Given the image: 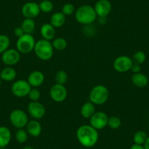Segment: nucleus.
<instances>
[{"mask_svg":"<svg viewBox=\"0 0 149 149\" xmlns=\"http://www.w3.org/2000/svg\"><path fill=\"white\" fill-rule=\"evenodd\" d=\"M76 137L81 146L85 148H91L98 142V130L90 124H84L80 126L77 130Z\"/></svg>","mask_w":149,"mask_h":149,"instance_id":"f257e3e1","label":"nucleus"},{"mask_svg":"<svg viewBox=\"0 0 149 149\" xmlns=\"http://www.w3.org/2000/svg\"><path fill=\"white\" fill-rule=\"evenodd\" d=\"M74 17L80 24L88 26L96 21L97 15L94 7L89 5H84L78 8L74 12Z\"/></svg>","mask_w":149,"mask_h":149,"instance_id":"f03ea898","label":"nucleus"},{"mask_svg":"<svg viewBox=\"0 0 149 149\" xmlns=\"http://www.w3.org/2000/svg\"><path fill=\"white\" fill-rule=\"evenodd\" d=\"M34 52L38 58L42 61H48L54 56V49L51 41L41 39L37 41L34 48Z\"/></svg>","mask_w":149,"mask_h":149,"instance_id":"7ed1b4c3","label":"nucleus"},{"mask_svg":"<svg viewBox=\"0 0 149 149\" xmlns=\"http://www.w3.org/2000/svg\"><path fill=\"white\" fill-rule=\"evenodd\" d=\"M110 97L109 90L104 85H96L89 93V101L95 105L104 104Z\"/></svg>","mask_w":149,"mask_h":149,"instance_id":"20e7f679","label":"nucleus"},{"mask_svg":"<svg viewBox=\"0 0 149 149\" xmlns=\"http://www.w3.org/2000/svg\"><path fill=\"white\" fill-rule=\"evenodd\" d=\"M36 41L31 34H24L18 38L16 41V49L21 54H27L32 52L35 46Z\"/></svg>","mask_w":149,"mask_h":149,"instance_id":"39448f33","label":"nucleus"},{"mask_svg":"<svg viewBox=\"0 0 149 149\" xmlns=\"http://www.w3.org/2000/svg\"><path fill=\"white\" fill-rule=\"evenodd\" d=\"M29 121V120L27 113L21 109L13 110L10 114V121L17 130L26 127Z\"/></svg>","mask_w":149,"mask_h":149,"instance_id":"423d86ee","label":"nucleus"},{"mask_svg":"<svg viewBox=\"0 0 149 149\" xmlns=\"http://www.w3.org/2000/svg\"><path fill=\"white\" fill-rule=\"evenodd\" d=\"M31 87L26 80L21 79L15 81L11 86L13 94L18 98H22L28 96Z\"/></svg>","mask_w":149,"mask_h":149,"instance_id":"0eeeda50","label":"nucleus"},{"mask_svg":"<svg viewBox=\"0 0 149 149\" xmlns=\"http://www.w3.org/2000/svg\"><path fill=\"white\" fill-rule=\"evenodd\" d=\"M133 64V61L132 58L127 56H119L117 57L113 63V69L116 72L120 73H124L130 71L132 66Z\"/></svg>","mask_w":149,"mask_h":149,"instance_id":"6e6552de","label":"nucleus"},{"mask_svg":"<svg viewBox=\"0 0 149 149\" xmlns=\"http://www.w3.org/2000/svg\"><path fill=\"white\" fill-rule=\"evenodd\" d=\"M27 110L31 118L36 120L42 118L46 113L45 107L39 101L30 102L27 106Z\"/></svg>","mask_w":149,"mask_h":149,"instance_id":"1a4fd4ad","label":"nucleus"},{"mask_svg":"<svg viewBox=\"0 0 149 149\" xmlns=\"http://www.w3.org/2000/svg\"><path fill=\"white\" fill-rule=\"evenodd\" d=\"M109 117L104 112H95L89 118L90 125L97 130H101L107 126Z\"/></svg>","mask_w":149,"mask_h":149,"instance_id":"9d476101","label":"nucleus"},{"mask_svg":"<svg viewBox=\"0 0 149 149\" xmlns=\"http://www.w3.org/2000/svg\"><path fill=\"white\" fill-rule=\"evenodd\" d=\"M21 60V53L15 48H8L2 54V61L6 66H13L18 64Z\"/></svg>","mask_w":149,"mask_h":149,"instance_id":"9b49d317","label":"nucleus"},{"mask_svg":"<svg viewBox=\"0 0 149 149\" xmlns=\"http://www.w3.org/2000/svg\"><path fill=\"white\" fill-rule=\"evenodd\" d=\"M49 94L53 101L56 102H61L67 98V90L64 85L56 84L51 86Z\"/></svg>","mask_w":149,"mask_h":149,"instance_id":"f8f14e48","label":"nucleus"},{"mask_svg":"<svg viewBox=\"0 0 149 149\" xmlns=\"http://www.w3.org/2000/svg\"><path fill=\"white\" fill-rule=\"evenodd\" d=\"M39 4L34 2H29L24 4L21 8V13L25 18H33L37 17L40 13Z\"/></svg>","mask_w":149,"mask_h":149,"instance_id":"ddd939ff","label":"nucleus"},{"mask_svg":"<svg viewBox=\"0 0 149 149\" xmlns=\"http://www.w3.org/2000/svg\"><path fill=\"white\" fill-rule=\"evenodd\" d=\"M96 14L100 18H106L112 11V5L109 0H98L94 7Z\"/></svg>","mask_w":149,"mask_h":149,"instance_id":"4468645a","label":"nucleus"},{"mask_svg":"<svg viewBox=\"0 0 149 149\" xmlns=\"http://www.w3.org/2000/svg\"><path fill=\"white\" fill-rule=\"evenodd\" d=\"M26 81L31 88H38L45 81V74L39 70H34L29 74Z\"/></svg>","mask_w":149,"mask_h":149,"instance_id":"2eb2a0df","label":"nucleus"},{"mask_svg":"<svg viewBox=\"0 0 149 149\" xmlns=\"http://www.w3.org/2000/svg\"><path fill=\"white\" fill-rule=\"evenodd\" d=\"M26 130L28 132L29 135L37 137L40 135L42 132V125L38 120L32 119L29 121L28 124L26 126Z\"/></svg>","mask_w":149,"mask_h":149,"instance_id":"dca6fc26","label":"nucleus"},{"mask_svg":"<svg viewBox=\"0 0 149 149\" xmlns=\"http://www.w3.org/2000/svg\"><path fill=\"white\" fill-rule=\"evenodd\" d=\"M40 34L42 39L51 41L55 38L56 28L51 24H44L40 28Z\"/></svg>","mask_w":149,"mask_h":149,"instance_id":"f3484780","label":"nucleus"},{"mask_svg":"<svg viewBox=\"0 0 149 149\" xmlns=\"http://www.w3.org/2000/svg\"><path fill=\"white\" fill-rule=\"evenodd\" d=\"M12 138V133L8 127H0V148H6L10 144Z\"/></svg>","mask_w":149,"mask_h":149,"instance_id":"a211bd4d","label":"nucleus"},{"mask_svg":"<svg viewBox=\"0 0 149 149\" xmlns=\"http://www.w3.org/2000/svg\"><path fill=\"white\" fill-rule=\"evenodd\" d=\"M17 75L16 70L13 67L7 66L0 72V78L5 82H11L15 79Z\"/></svg>","mask_w":149,"mask_h":149,"instance_id":"6ab92c4d","label":"nucleus"},{"mask_svg":"<svg viewBox=\"0 0 149 149\" xmlns=\"http://www.w3.org/2000/svg\"><path fill=\"white\" fill-rule=\"evenodd\" d=\"M132 84L137 88H145L148 84V78L142 72L133 74L131 78Z\"/></svg>","mask_w":149,"mask_h":149,"instance_id":"aec40b11","label":"nucleus"},{"mask_svg":"<svg viewBox=\"0 0 149 149\" xmlns=\"http://www.w3.org/2000/svg\"><path fill=\"white\" fill-rule=\"evenodd\" d=\"M80 112H81V116L84 118H90L96 112L95 104H93L90 101L86 102L81 106Z\"/></svg>","mask_w":149,"mask_h":149,"instance_id":"412c9836","label":"nucleus"},{"mask_svg":"<svg viewBox=\"0 0 149 149\" xmlns=\"http://www.w3.org/2000/svg\"><path fill=\"white\" fill-rule=\"evenodd\" d=\"M66 21V16L61 12H56L51 15L50 18V24L55 28H60Z\"/></svg>","mask_w":149,"mask_h":149,"instance_id":"4be33fe9","label":"nucleus"},{"mask_svg":"<svg viewBox=\"0 0 149 149\" xmlns=\"http://www.w3.org/2000/svg\"><path fill=\"white\" fill-rule=\"evenodd\" d=\"M35 21L33 18H25L21 23V28L25 34H31L35 29Z\"/></svg>","mask_w":149,"mask_h":149,"instance_id":"5701e85b","label":"nucleus"},{"mask_svg":"<svg viewBox=\"0 0 149 149\" xmlns=\"http://www.w3.org/2000/svg\"><path fill=\"white\" fill-rule=\"evenodd\" d=\"M53 45V48L54 50L61 51L65 49L67 46V42L63 37H56L54 38L51 42Z\"/></svg>","mask_w":149,"mask_h":149,"instance_id":"b1692460","label":"nucleus"},{"mask_svg":"<svg viewBox=\"0 0 149 149\" xmlns=\"http://www.w3.org/2000/svg\"><path fill=\"white\" fill-rule=\"evenodd\" d=\"M148 137V136L147 133L143 130H139V131L136 132L133 136V140H134V144L143 146L146 143Z\"/></svg>","mask_w":149,"mask_h":149,"instance_id":"393cba45","label":"nucleus"},{"mask_svg":"<svg viewBox=\"0 0 149 149\" xmlns=\"http://www.w3.org/2000/svg\"><path fill=\"white\" fill-rule=\"evenodd\" d=\"M15 140L20 144H24L28 140L29 134L26 130L23 129H18L15 132Z\"/></svg>","mask_w":149,"mask_h":149,"instance_id":"a878e982","label":"nucleus"},{"mask_svg":"<svg viewBox=\"0 0 149 149\" xmlns=\"http://www.w3.org/2000/svg\"><path fill=\"white\" fill-rule=\"evenodd\" d=\"M10 45V40L9 37L5 34H0V54H2L9 48Z\"/></svg>","mask_w":149,"mask_h":149,"instance_id":"bb28decb","label":"nucleus"},{"mask_svg":"<svg viewBox=\"0 0 149 149\" xmlns=\"http://www.w3.org/2000/svg\"><path fill=\"white\" fill-rule=\"evenodd\" d=\"M122 122L121 119L118 116H113L109 117L108 121H107V126L112 130H118L121 127Z\"/></svg>","mask_w":149,"mask_h":149,"instance_id":"cd10ccee","label":"nucleus"},{"mask_svg":"<svg viewBox=\"0 0 149 149\" xmlns=\"http://www.w3.org/2000/svg\"><path fill=\"white\" fill-rule=\"evenodd\" d=\"M68 80V74L64 70H58L55 74L56 84L64 85Z\"/></svg>","mask_w":149,"mask_h":149,"instance_id":"c85d7f7f","label":"nucleus"},{"mask_svg":"<svg viewBox=\"0 0 149 149\" xmlns=\"http://www.w3.org/2000/svg\"><path fill=\"white\" fill-rule=\"evenodd\" d=\"M41 12L44 13H49L54 9V4L51 0H42L39 4Z\"/></svg>","mask_w":149,"mask_h":149,"instance_id":"c756f323","label":"nucleus"},{"mask_svg":"<svg viewBox=\"0 0 149 149\" xmlns=\"http://www.w3.org/2000/svg\"><path fill=\"white\" fill-rule=\"evenodd\" d=\"M132 59V61L134 64H140V65H141V64H143V63L145 62V61H146V55L143 51H137V52L134 54Z\"/></svg>","mask_w":149,"mask_h":149,"instance_id":"7c9ffc66","label":"nucleus"},{"mask_svg":"<svg viewBox=\"0 0 149 149\" xmlns=\"http://www.w3.org/2000/svg\"><path fill=\"white\" fill-rule=\"evenodd\" d=\"M41 97V93L37 88H31L28 94V97L31 102L39 101Z\"/></svg>","mask_w":149,"mask_h":149,"instance_id":"2f4dec72","label":"nucleus"},{"mask_svg":"<svg viewBox=\"0 0 149 149\" xmlns=\"http://www.w3.org/2000/svg\"><path fill=\"white\" fill-rule=\"evenodd\" d=\"M74 12H75L74 6L71 3L64 4V5H63L62 8H61V13H62L65 16L72 15Z\"/></svg>","mask_w":149,"mask_h":149,"instance_id":"473e14b6","label":"nucleus"},{"mask_svg":"<svg viewBox=\"0 0 149 149\" xmlns=\"http://www.w3.org/2000/svg\"><path fill=\"white\" fill-rule=\"evenodd\" d=\"M25 34L24 31V30L22 29L21 26H18L14 29V34H15V37H17L18 38L21 37V36H23Z\"/></svg>","mask_w":149,"mask_h":149,"instance_id":"72a5a7b5","label":"nucleus"},{"mask_svg":"<svg viewBox=\"0 0 149 149\" xmlns=\"http://www.w3.org/2000/svg\"><path fill=\"white\" fill-rule=\"evenodd\" d=\"M130 71L132 72L133 74H135V73H139V72H140V71H141V67H140V64H134V63H133Z\"/></svg>","mask_w":149,"mask_h":149,"instance_id":"f704fd0d","label":"nucleus"},{"mask_svg":"<svg viewBox=\"0 0 149 149\" xmlns=\"http://www.w3.org/2000/svg\"><path fill=\"white\" fill-rule=\"evenodd\" d=\"M130 149H145L144 146H141V145H137V144H134L130 147Z\"/></svg>","mask_w":149,"mask_h":149,"instance_id":"c9c22d12","label":"nucleus"},{"mask_svg":"<svg viewBox=\"0 0 149 149\" xmlns=\"http://www.w3.org/2000/svg\"><path fill=\"white\" fill-rule=\"evenodd\" d=\"M143 146H144L145 149H149V136L148 137L147 140H146V143L143 145Z\"/></svg>","mask_w":149,"mask_h":149,"instance_id":"e433bc0d","label":"nucleus"},{"mask_svg":"<svg viewBox=\"0 0 149 149\" xmlns=\"http://www.w3.org/2000/svg\"><path fill=\"white\" fill-rule=\"evenodd\" d=\"M22 149H34V148H31V147H30V146H26V147L23 148Z\"/></svg>","mask_w":149,"mask_h":149,"instance_id":"4c0bfd02","label":"nucleus"},{"mask_svg":"<svg viewBox=\"0 0 149 149\" xmlns=\"http://www.w3.org/2000/svg\"><path fill=\"white\" fill-rule=\"evenodd\" d=\"M1 85H2V79L0 78V87H1Z\"/></svg>","mask_w":149,"mask_h":149,"instance_id":"58836bf2","label":"nucleus"},{"mask_svg":"<svg viewBox=\"0 0 149 149\" xmlns=\"http://www.w3.org/2000/svg\"><path fill=\"white\" fill-rule=\"evenodd\" d=\"M0 149H6L5 148H0Z\"/></svg>","mask_w":149,"mask_h":149,"instance_id":"ea45409f","label":"nucleus"}]
</instances>
